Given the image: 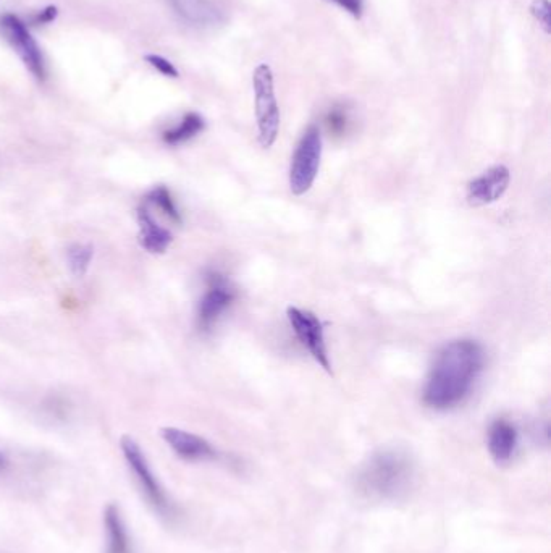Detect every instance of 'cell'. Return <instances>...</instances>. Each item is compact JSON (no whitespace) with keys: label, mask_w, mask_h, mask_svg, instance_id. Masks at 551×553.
<instances>
[{"label":"cell","mask_w":551,"mask_h":553,"mask_svg":"<svg viewBox=\"0 0 551 553\" xmlns=\"http://www.w3.org/2000/svg\"><path fill=\"white\" fill-rule=\"evenodd\" d=\"M0 31L15 52L22 57L26 67L30 68V72L36 76V80H46L47 72L43 52L39 49L38 43L34 41L25 23L13 13H5L0 17Z\"/></svg>","instance_id":"obj_7"},{"label":"cell","mask_w":551,"mask_h":553,"mask_svg":"<svg viewBox=\"0 0 551 553\" xmlns=\"http://www.w3.org/2000/svg\"><path fill=\"white\" fill-rule=\"evenodd\" d=\"M327 2H332L341 10L350 13L351 17L356 18V20H361L362 15H364L366 0H327Z\"/></svg>","instance_id":"obj_21"},{"label":"cell","mask_w":551,"mask_h":553,"mask_svg":"<svg viewBox=\"0 0 551 553\" xmlns=\"http://www.w3.org/2000/svg\"><path fill=\"white\" fill-rule=\"evenodd\" d=\"M94 248L86 243H75L67 251L68 267L76 279H83L88 274L89 266L93 262Z\"/></svg>","instance_id":"obj_17"},{"label":"cell","mask_w":551,"mask_h":553,"mask_svg":"<svg viewBox=\"0 0 551 553\" xmlns=\"http://www.w3.org/2000/svg\"><path fill=\"white\" fill-rule=\"evenodd\" d=\"M57 15H59V9L54 7V5H49V7L34 15L33 23L34 25H46V23L54 22Z\"/></svg>","instance_id":"obj_22"},{"label":"cell","mask_w":551,"mask_h":553,"mask_svg":"<svg viewBox=\"0 0 551 553\" xmlns=\"http://www.w3.org/2000/svg\"><path fill=\"white\" fill-rule=\"evenodd\" d=\"M4 465H5V458H4V455L0 453V468H2V466Z\"/></svg>","instance_id":"obj_23"},{"label":"cell","mask_w":551,"mask_h":553,"mask_svg":"<svg viewBox=\"0 0 551 553\" xmlns=\"http://www.w3.org/2000/svg\"><path fill=\"white\" fill-rule=\"evenodd\" d=\"M162 439L172 448L180 458L186 461H214L219 458V452L215 450L211 442H207L201 435L183 431L178 427H164Z\"/></svg>","instance_id":"obj_11"},{"label":"cell","mask_w":551,"mask_h":553,"mask_svg":"<svg viewBox=\"0 0 551 553\" xmlns=\"http://www.w3.org/2000/svg\"><path fill=\"white\" fill-rule=\"evenodd\" d=\"M104 531H106V553H135L122 511L114 503L107 505L104 510Z\"/></svg>","instance_id":"obj_14"},{"label":"cell","mask_w":551,"mask_h":553,"mask_svg":"<svg viewBox=\"0 0 551 553\" xmlns=\"http://www.w3.org/2000/svg\"><path fill=\"white\" fill-rule=\"evenodd\" d=\"M322 159V135L319 127L311 125L304 131L290 165V190L295 196H303L311 190L319 174Z\"/></svg>","instance_id":"obj_5"},{"label":"cell","mask_w":551,"mask_h":553,"mask_svg":"<svg viewBox=\"0 0 551 553\" xmlns=\"http://www.w3.org/2000/svg\"><path fill=\"white\" fill-rule=\"evenodd\" d=\"M417 482L413 455L401 447L380 448L359 466L354 487L375 503H396L406 499Z\"/></svg>","instance_id":"obj_2"},{"label":"cell","mask_w":551,"mask_h":553,"mask_svg":"<svg viewBox=\"0 0 551 553\" xmlns=\"http://www.w3.org/2000/svg\"><path fill=\"white\" fill-rule=\"evenodd\" d=\"M146 62H148L152 68H156L157 72L162 73L164 76H169V78H178V76H180L177 67H175L170 60L162 57V55H146Z\"/></svg>","instance_id":"obj_19"},{"label":"cell","mask_w":551,"mask_h":553,"mask_svg":"<svg viewBox=\"0 0 551 553\" xmlns=\"http://www.w3.org/2000/svg\"><path fill=\"white\" fill-rule=\"evenodd\" d=\"M348 125V114L343 107H335L327 115V127L333 133H343Z\"/></svg>","instance_id":"obj_20"},{"label":"cell","mask_w":551,"mask_h":553,"mask_svg":"<svg viewBox=\"0 0 551 553\" xmlns=\"http://www.w3.org/2000/svg\"><path fill=\"white\" fill-rule=\"evenodd\" d=\"M236 293L228 280L220 274H212L207 282V290L198 306V324L202 330H209L219 321V317L232 306Z\"/></svg>","instance_id":"obj_8"},{"label":"cell","mask_w":551,"mask_h":553,"mask_svg":"<svg viewBox=\"0 0 551 553\" xmlns=\"http://www.w3.org/2000/svg\"><path fill=\"white\" fill-rule=\"evenodd\" d=\"M530 13H532V17H534L535 20H537V23H539V25L542 26L543 31H545V33L547 34H550L551 33L550 0H534V2L530 4Z\"/></svg>","instance_id":"obj_18"},{"label":"cell","mask_w":551,"mask_h":553,"mask_svg":"<svg viewBox=\"0 0 551 553\" xmlns=\"http://www.w3.org/2000/svg\"><path fill=\"white\" fill-rule=\"evenodd\" d=\"M173 12L188 25L214 28L227 20V5L223 0H167Z\"/></svg>","instance_id":"obj_9"},{"label":"cell","mask_w":551,"mask_h":553,"mask_svg":"<svg viewBox=\"0 0 551 553\" xmlns=\"http://www.w3.org/2000/svg\"><path fill=\"white\" fill-rule=\"evenodd\" d=\"M288 321L295 332L299 342L311 353L312 358L325 372L333 376L332 363H330L329 348L325 343L324 326L319 317L311 311L290 306L287 309Z\"/></svg>","instance_id":"obj_6"},{"label":"cell","mask_w":551,"mask_h":553,"mask_svg":"<svg viewBox=\"0 0 551 553\" xmlns=\"http://www.w3.org/2000/svg\"><path fill=\"white\" fill-rule=\"evenodd\" d=\"M139 245L151 254H164L172 245L173 237L170 230L157 224L151 216L148 206L138 209Z\"/></svg>","instance_id":"obj_13"},{"label":"cell","mask_w":551,"mask_h":553,"mask_svg":"<svg viewBox=\"0 0 551 553\" xmlns=\"http://www.w3.org/2000/svg\"><path fill=\"white\" fill-rule=\"evenodd\" d=\"M254 109L257 140L262 148L274 146L280 131V107L275 96L274 72L267 64H259L253 72Z\"/></svg>","instance_id":"obj_3"},{"label":"cell","mask_w":551,"mask_h":553,"mask_svg":"<svg viewBox=\"0 0 551 553\" xmlns=\"http://www.w3.org/2000/svg\"><path fill=\"white\" fill-rule=\"evenodd\" d=\"M511 182V174L506 165H493L484 174L467 183L466 198L471 206H487L505 195Z\"/></svg>","instance_id":"obj_10"},{"label":"cell","mask_w":551,"mask_h":553,"mask_svg":"<svg viewBox=\"0 0 551 553\" xmlns=\"http://www.w3.org/2000/svg\"><path fill=\"white\" fill-rule=\"evenodd\" d=\"M488 452L498 465L511 461L519 444L518 429L506 419H497L488 429Z\"/></svg>","instance_id":"obj_12"},{"label":"cell","mask_w":551,"mask_h":553,"mask_svg":"<svg viewBox=\"0 0 551 553\" xmlns=\"http://www.w3.org/2000/svg\"><path fill=\"white\" fill-rule=\"evenodd\" d=\"M484 348L476 340L446 343L435 358L425 382L422 400L432 410H453L471 395L484 371Z\"/></svg>","instance_id":"obj_1"},{"label":"cell","mask_w":551,"mask_h":553,"mask_svg":"<svg viewBox=\"0 0 551 553\" xmlns=\"http://www.w3.org/2000/svg\"><path fill=\"white\" fill-rule=\"evenodd\" d=\"M206 128V120L198 112H188V114L180 120L178 125L164 131L162 140L169 146H178V144L188 143L193 140L199 133H202Z\"/></svg>","instance_id":"obj_15"},{"label":"cell","mask_w":551,"mask_h":553,"mask_svg":"<svg viewBox=\"0 0 551 553\" xmlns=\"http://www.w3.org/2000/svg\"><path fill=\"white\" fill-rule=\"evenodd\" d=\"M146 204H152V206L157 207L167 219L172 220L175 224H180V209H178L177 204H175V199H173L172 193H170L167 186L159 185L156 186V188H152L148 196H146Z\"/></svg>","instance_id":"obj_16"},{"label":"cell","mask_w":551,"mask_h":553,"mask_svg":"<svg viewBox=\"0 0 551 553\" xmlns=\"http://www.w3.org/2000/svg\"><path fill=\"white\" fill-rule=\"evenodd\" d=\"M120 447H122V453L125 456L128 468L131 469V473L135 476L139 489L143 492L149 505L160 516L172 518L173 513H175V507H173L169 494L165 492L162 482L159 481L156 473L152 471L148 456L143 452V448L139 447L138 442L133 437H130V435L122 437Z\"/></svg>","instance_id":"obj_4"}]
</instances>
